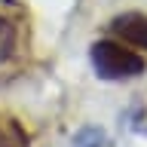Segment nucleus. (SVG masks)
<instances>
[{
  "label": "nucleus",
  "instance_id": "f257e3e1",
  "mask_svg": "<svg viewBox=\"0 0 147 147\" xmlns=\"http://www.w3.org/2000/svg\"><path fill=\"white\" fill-rule=\"evenodd\" d=\"M92 67L101 80H132L138 74H144V55L129 49L119 40H98L89 49Z\"/></svg>",
  "mask_w": 147,
  "mask_h": 147
},
{
  "label": "nucleus",
  "instance_id": "f03ea898",
  "mask_svg": "<svg viewBox=\"0 0 147 147\" xmlns=\"http://www.w3.org/2000/svg\"><path fill=\"white\" fill-rule=\"evenodd\" d=\"M110 31L119 37V43L135 46V49H147V16L141 12H126L110 22Z\"/></svg>",
  "mask_w": 147,
  "mask_h": 147
},
{
  "label": "nucleus",
  "instance_id": "7ed1b4c3",
  "mask_svg": "<svg viewBox=\"0 0 147 147\" xmlns=\"http://www.w3.org/2000/svg\"><path fill=\"white\" fill-rule=\"evenodd\" d=\"M16 43H18L16 25H12L9 18H3V16H0V64L12 58V52H16Z\"/></svg>",
  "mask_w": 147,
  "mask_h": 147
},
{
  "label": "nucleus",
  "instance_id": "20e7f679",
  "mask_svg": "<svg viewBox=\"0 0 147 147\" xmlns=\"http://www.w3.org/2000/svg\"><path fill=\"white\" fill-rule=\"evenodd\" d=\"M77 144L80 147H101V132H92V129L83 132V135L77 138Z\"/></svg>",
  "mask_w": 147,
  "mask_h": 147
},
{
  "label": "nucleus",
  "instance_id": "39448f33",
  "mask_svg": "<svg viewBox=\"0 0 147 147\" xmlns=\"http://www.w3.org/2000/svg\"><path fill=\"white\" fill-rule=\"evenodd\" d=\"M0 147H12V141L6 138V132H3V129H0Z\"/></svg>",
  "mask_w": 147,
  "mask_h": 147
}]
</instances>
